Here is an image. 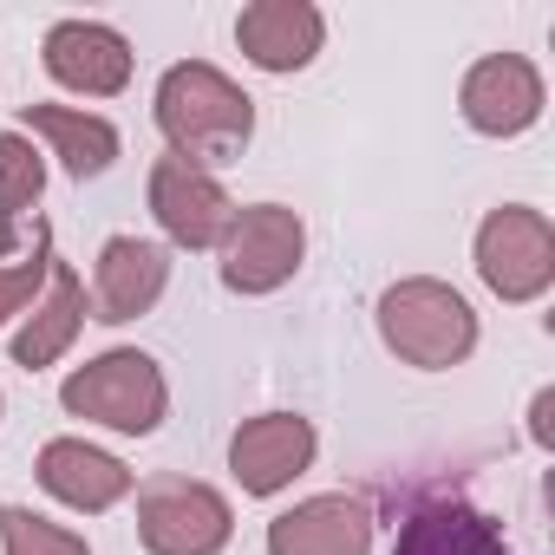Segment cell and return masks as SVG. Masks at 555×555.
Masks as SVG:
<instances>
[{"label": "cell", "instance_id": "6da1fadb", "mask_svg": "<svg viewBox=\"0 0 555 555\" xmlns=\"http://www.w3.org/2000/svg\"><path fill=\"white\" fill-rule=\"evenodd\" d=\"M157 131L170 144V157L216 170L235 164L255 138V99L209 60H177L157 79Z\"/></svg>", "mask_w": 555, "mask_h": 555}, {"label": "cell", "instance_id": "7a4b0ae2", "mask_svg": "<svg viewBox=\"0 0 555 555\" xmlns=\"http://www.w3.org/2000/svg\"><path fill=\"white\" fill-rule=\"evenodd\" d=\"M379 321V340L399 366H418V373H451L477 353V314L470 301L438 282V274H405V282H392L373 308Z\"/></svg>", "mask_w": 555, "mask_h": 555}, {"label": "cell", "instance_id": "3957f363", "mask_svg": "<svg viewBox=\"0 0 555 555\" xmlns=\"http://www.w3.org/2000/svg\"><path fill=\"white\" fill-rule=\"evenodd\" d=\"M60 405L86 425H105V431H125V438H151L170 412V379L151 353L138 347H112L86 366L66 373L60 386Z\"/></svg>", "mask_w": 555, "mask_h": 555}, {"label": "cell", "instance_id": "277c9868", "mask_svg": "<svg viewBox=\"0 0 555 555\" xmlns=\"http://www.w3.org/2000/svg\"><path fill=\"white\" fill-rule=\"evenodd\" d=\"M483 288L509 308H529L555 288V229L542 209L529 203H503L477 222V248H470Z\"/></svg>", "mask_w": 555, "mask_h": 555}, {"label": "cell", "instance_id": "5b68a950", "mask_svg": "<svg viewBox=\"0 0 555 555\" xmlns=\"http://www.w3.org/2000/svg\"><path fill=\"white\" fill-rule=\"evenodd\" d=\"M235 535V509L203 477H151L138 490V542L151 555H222Z\"/></svg>", "mask_w": 555, "mask_h": 555}, {"label": "cell", "instance_id": "8992f818", "mask_svg": "<svg viewBox=\"0 0 555 555\" xmlns=\"http://www.w3.org/2000/svg\"><path fill=\"white\" fill-rule=\"evenodd\" d=\"M308 255V222L288 203H248L235 209L222 235V288L229 295H274L295 282V268Z\"/></svg>", "mask_w": 555, "mask_h": 555}, {"label": "cell", "instance_id": "52a82bcc", "mask_svg": "<svg viewBox=\"0 0 555 555\" xmlns=\"http://www.w3.org/2000/svg\"><path fill=\"white\" fill-rule=\"evenodd\" d=\"M314 451H321L314 418H301V412H261V418L235 425L229 470H235L242 496H282L295 477L314 470Z\"/></svg>", "mask_w": 555, "mask_h": 555}, {"label": "cell", "instance_id": "ba28073f", "mask_svg": "<svg viewBox=\"0 0 555 555\" xmlns=\"http://www.w3.org/2000/svg\"><path fill=\"white\" fill-rule=\"evenodd\" d=\"M151 216H157L170 248H222V235L235 222V203L216 183V170H196V164L164 151L151 164Z\"/></svg>", "mask_w": 555, "mask_h": 555}, {"label": "cell", "instance_id": "9c48e42d", "mask_svg": "<svg viewBox=\"0 0 555 555\" xmlns=\"http://www.w3.org/2000/svg\"><path fill=\"white\" fill-rule=\"evenodd\" d=\"M542 105H548V86H542L535 60H522V53H483L457 86V112L483 138H522L542 118Z\"/></svg>", "mask_w": 555, "mask_h": 555}, {"label": "cell", "instance_id": "30bf717a", "mask_svg": "<svg viewBox=\"0 0 555 555\" xmlns=\"http://www.w3.org/2000/svg\"><path fill=\"white\" fill-rule=\"evenodd\" d=\"M164 288H170V248L151 235H112L92 268V321L125 327V321L151 314L164 301Z\"/></svg>", "mask_w": 555, "mask_h": 555}, {"label": "cell", "instance_id": "8fae6325", "mask_svg": "<svg viewBox=\"0 0 555 555\" xmlns=\"http://www.w3.org/2000/svg\"><path fill=\"white\" fill-rule=\"evenodd\" d=\"M40 66L53 73V86L79 92V99H118L131 86V40L105 21H60V27H47Z\"/></svg>", "mask_w": 555, "mask_h": 555}, {"label": "cell", "instance_id": "7c38bea8", "mask_svg": "<svg viewBox=\"0 0 555 555\" xmlns=\"http://www.w3.org/2000/svg\"><path fill=\"white\" fill-rule=\"evenodd\" d=\"M235 47L261 73H301L327 47V14L314 0H255L235 14Z\"/></svg>", "mask_w": 555, "mask_h": 555}, {"label": "cell", "instance_id": "4fadbf2b", "mask_svg": "<svg viewBox=\"0 0 555 555\" xmlns=\"http://www.w3.org/2000/svg\"><path fill=\"white\" fill-rule=\"evenodd\" d=\"M268 555H373V509L347 490H321L268 522Z\"/></svg>", "mask_w": 555, "mask_h": 555}, {"label": "cell", "instance_id": "5bb4252c", "mask_svg": "<svg viewBox=\"0 0 555 555\" xmlns=\"http://www.w3.org/2000/svg\"><path fill=\"white\" fill-rule=\"evenodd\" d=\"M40 490L53 496V503H66V509H79V516H105V509H118L125 496H131V464L125 457H112V451H99V444H86V438H53V444H40Z\"/></svg>", "mask_w": 555, "mask_h": 555}, {"label": "cell", "instance_id": "9a60e30c", "mask_svg": "<svg viewBox=\"0 0 555 555\" xmlns=\"http://www.w3.org/2000/svg\"><path fill=\"white\" fill-rule=\"evenodd\" d=\"M392 555H509V542L477 503H464L457 490H438L399 516Z\"/></svg>", "mask_w": 555, "mask_h": 555}, {"label": "cell", "instance_id": "2e32d148", "mask_svg": "<svg viewBox=\"0 0 555 555\" xmlns=\"http://www.w3.org/2000/svg\"><path fill=\"white\" fill-rule=\"evenodd\" d=\"M21 125L34 138H47L53 157L66 164V177H79V183L86 177H105L118 164V151H125L118 125L99 118V112H86V105H21Z\"/></svg>", "mask_w": 555, "mask_h": 555}, {"label": "cell", "instance_id": "e0dca14e", "mask_svg": "<svg viewBox=\"0 0 555 555\" xmlns=\"http://www.w3.org/2000/svg\"><path fill=\"white\" fill-rule=\"evenodd\" d=\"M79 327H86V282H79V274H73L66 261H53L47 295L34 301L27 327L14 334V366L40 373V366L66 360V353H73V340H79Z\"/></svg>", "mask_w": 555, "mask_h": 555}, {"label": "cell", "instance_id": "ac0fdd59", "mask_svg": "<svg viewBox=\"0 0 555 555\" xmlns=\"http://www.w3.org/2000/svg\"><path fill=\"white\" fill-rule=\"evenodd\" d=\"M40 190H47V164H40L34 138L0 131V248L14 242V222L40 203Z\"/></svg>", "mask_w": 555, "mask_h": 555}, {"label": "cell", "instance_id": "d6986e66", "mask_svg": "<svg viewBox=\"0 0 555 555\" xmlns=\"http://www.w3.org/2000/svg\"><path fill=\"white\" fill-rule=\"evenodd\" d=\"M0 548L8 555H92V542L27 503H0Z\"/></svg>", "mask_w": 555, "mask_h": 555}, {"label": "cell", "instance_id": "ffe728a7", "mask_svg": "<svg viewBox=\"0 0 555 555\" xmlns=\"http://www.w3.org/2000/svg\"><path fill=\"white\" fill-rule=\"evenodd\" d=\"M53 235H47V222H34V248H27V261H14V268H0V327H8L14 314H27L40 295H47V282H53Z\"/></svg>", "mask_w": 555, "mask_h": 555}, {"label": "cell", "instance_id": "44dd1931", "mask_svg": "<svg viewBox=\"0 0 555 555\" xmlns=\"http://www.w3.org/2000/svg\"><path fill=\"white\" fill-rule=\"evenodd\" d=\"M548 418H555V392L542 386V392H535V405H529V438H535L542 451L555 444V425H548Z\"/></svg>", "mask_w": 555, "mask_h": 555}, {"label": "cell", "instance_id": "7402d4cb", "mask_svg": "<svg viewBox=\"0 0 555 555\" xmlns=\"http://www.w3.org/2000/svg\"><path fill=\"white\" fill-rule=\"evenodd\" d=\"M0 412H8V399H0Z\"/></svg>", "mask_w": 555, "mask_h": 555}]
</instances>
